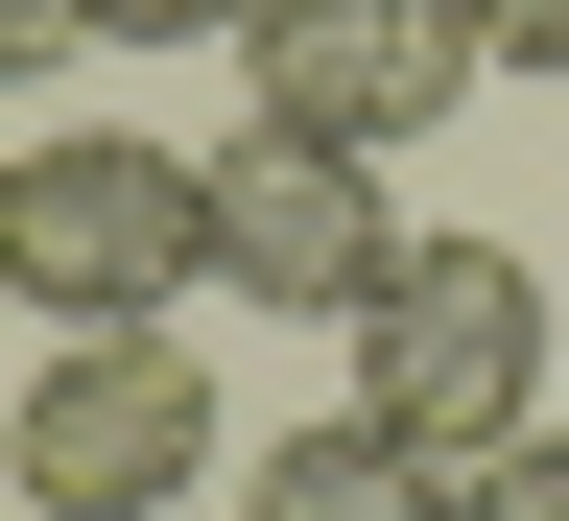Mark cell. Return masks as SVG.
<instances>
[{
  "mask_svg": "<svg viewBox=\"0 0 569 521\" xmlns=\"http://www.w3.org/2000/svg\"><path fill=\"white\" fill-rule=\"evenodd\" d=\"M475 24V71H569V0H451Z\"/></svg>",
  "mask_w": 569,
  "mask_h": 521,
  "instance_id": "9c48e42d",
  "label": "cell"
},
{
  "mask_svg": "<svg viewBox=\"0 0 569 521\" xmlns=\"http://www.w3.org/2000/svg\"><path fill=\"white\" fill-rule=\"evenodd\" d=\"M96 48H238V0H71Z\"/></svg>",
  "mask_w": 569,
  "mask_h": 521,
  "instance_id": "ba28073f",
  "label": "cell"
},
{
  "mask_svg": "<svg viewBox=\"0 0 569 521\" xmlns=\"http://www.w3.org/2000/svg\"><path fill=\"white\" fill-rule=\"evenodd\" d=\"M167 284H190V142L71 119V142L0 167V309H48V332H167Z\"/></svg>",
  "mask_w": 569,
  "mask_h": 521,
  "instance_id": "7a4b0ae2",
  "label": "cell"
},
{
  "mask_svg": "<svg viewBox=\"0 0 569 521\" xmlns=\"http://www.w3.org/2000/svg\"><path fill=\"white\" fill-rule=\"evenodd\" d=\"M96 24H71V0H0V71H71Z\"/></svg>",
  "mask_w": 569,
  "mask_h": 521,
  "instance_id": "30bf717a",
  "label": "cell"
},
{
  "mask_svg": "<svg viewBox=\"0 0 569 521\" xmlns=\"http://www.w3.org/2000/svg\"><path fill=\"white\" fill-rule=\"evenodd\" d=\"M451 521H569V427H522L498 474H451Z\"/></svg>",
  "mask_w": 569,
  "mask_h": 521,
  "instance_id": "52a82bcc",
  "label": "cell"
},
{
  "mask_svg": "<svg viewBox=\"0 0 569 521\" xmlns=\"http://www.w3.org/2000/svg\"><path fill=\"white\" fill-rule=\"evenodd\" d=\"M0 451H24V498H48V521H167L238 427H213L190 332H71L48 380H24V427H0Z\"/></svg>",
  "mask_w": 569,
  "mask_h": 521,
  "instance_id": "3957f363",
  "label": "cell"
},
{
  "mask_svg": "<svg viewBox=\"0 0 569 521\" xmlns=\"http://www.w3.org/2000/svg\"><path fill=\"white\" fill-rule=\"evenodd\" d=\"M190 261L238 284V309H309V332H356L380 309V261H403V213H380V167H332V142H213L190 167Z\"/></svg>",
  "mask_w": 569,
  "mask_h": 521,
  "instance_id": "5b68a950",
  "label": "cell"
},
{
  "mask_svg": "<svg viewBox=\"0 0 569 521\" xmlns=\"http://www.w3.org/2000/svg\"><path fill=\"white\" fill-rule=\"evenodd\" d=\"M356 427L403 474H498L546 427V261L522 238H403L380 309H356Z\"/></svg>",
  "mask_w": 569,
  "mask_h": 521,
  "instance_id": "6da1fadb",
  "label": "cell"
},
{
  "mask_svg": "<svg viewBox=\"0 0 569 521\" xmlns=\"http://www.w3.org/2000/svg\"><path fill=\"white\" fill-rule=\"evenodd\" d=\"M238 474H261V521H451V474H403L356 403H332V427H284V451H238Z\"/></svg>",
  "mask_w": 569,
  "mask_h": 521,
  "instance_id": "8992f818",
  "label": "cell"
},
{
  "mask_svg": "<svg viewBox=\"0 0 569 521\" xmlns=\"http://www.w3.org/2000/svg\"><path fill=\"white\" fill-rule=\"evenodd\" d=\"M238 71H261V142L403 167V142L475 96V24L451 0H238Z\"/></svg>",
  "mask_w": 569,
  "mask_h": 521,
  "instance_id": "277c9868",
  "label": "cell"
}]
</instances>
